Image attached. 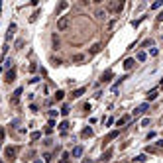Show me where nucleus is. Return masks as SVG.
Listing matches in <instances>:
<instances>
[{"label": "nucleus", "mask_w": 163, "mask_h": 163, "mask_svg": "<svg viewBox=\"0 0 163 163\" xmlns=\"http://www.w3.org/2000/svg\"><path fill=\"white\" fill-rule=\"evenodd\" d=\"M108 12L110 14H120L122 12V8H124V2H120V0H112V2H108Z\"/></svg>", "instance_id": "obj_1"}, {"label": "nucleus", "mask_w": 163, "mask_h": 163, "mask_svg": "<svg viewBox=\"0 0 163 163\" xmlns=\"http://www.w3.org/2000/svg\"><path fill=\"white\" fill-rule=\"evenodd\" d=\"M20 151V147H16V145H8L6 149H4V157L8 159V161H14L16 159V155Z\"/></svg>", "instance_id": "obj_2"}, {"label": "nucleus", "mask_w": 163, "mask_h": 163, "mask_svg": "<svg viewBox=\"0 0 163 163\" xmlns=\"http://www.w3.org/2000/svg\"><path fill=\"white\" fill-rule=\"evenodd\" d=\"M67 28H69V16H61V18L57 20V30H59V32H65Z\"/></svg>", "instance_id": "obj_3"}, {"label": "nucleus", "mask_w": 163, "mask_h": 163, "mask_svg": "<svg viewBox=\"0 0 163 163\" xmlns=\"http://www.w3.org/2000/svg\"><path fill=\"white\" fill-rule=\"evenodd\" d=\"M22 90H24L22 87H20V88H16V90H14V94H12V100H10V104H12V106H16V104L20 102V94H22Z\"/></svg>", "instance_id": "obj_4"}, {"label": "nucleus", "mask_w": 163, "mask_h": 163, "mask_svg": "<svg viewBox=\"0 0 163 163\" xmlns=\"http://www.w3.org/2000/svg\"><path fill=\"white\" fill-rule=\"evenodd\" d=\"M147 108H149V104H147V102H143V104H140L138 108L134 110V116H140V114H145V112H147Z\"/></svg>", "instance_id": "obj_5"}, {"label": "nucleus", "mask_w": 163, "mask_h": 163, "mask_svg": "<svg viewBox=\"0 0 163 163\" xmlns=\"http://www.w3.org/2000/svg\"><path fill=\"white\" fill-rule=\"evenodd\" d=\"M14 79H16V69L12 67V69H8V71H6V77H4V81H6V83H12Z\"/></svg>", "instance_id": "obj_6"}, {"label": "nucleus", "mask_w": 163, "mask_h": 163, "mask_svg": "<svg viewBox=\"0 0 163 163\" xmlns=\"http://www.w3.org/2000/svg\"><path fill=\"white\" fill-rule=\"evenodd\" d=\"M114 77V73L112 71H106V73H102V77H100V83H110V79Z\"/></svg>", "instance_id": "obj_7"}, {"label": "nucleus", "mask_w": 163, "mask_h": 163, "mask_svg": "<svg viewBox=\"0 0 163 163\" xmlns=\"http://www.w3.org/2000/svg\"><path fill=\"white\" fill-rule=\"evenodd\" d=\"M134 65H136V59H126V61H124V69H126V71H132Z\"/></svg>", "instance_id": "obj_8"}, {"label": "nucleus", "mask_w": 163, "mask_h": 163, "mask_svg": "<svg viewBox=\"0 0 163 163\" xmlns=\"http://www.w3.org/2000/svg\"><path fill=\"white\" fill-rule=\"evenodd\" d=\"M118 134H120L118 130H112V132H110V134H108V136L104 138V143H108L110 140H114V138H118Z\"/></svg>", "instance_id": "obj_9"}, {"label": "nucleus", "mask_w": 163, "mask_h": 163, "mask_svg": "<svg viewBox=\"0 0 163 163\" xmlns=\"http://www.w3.org/2000/svg\"><path fill=\"white\" fill-rule=\"evenodd\" d=\"M16 32V24H10V28H8V33H6V41H10V37L14 35Z\"/></svg>", "instance_id": "obj_10"}, {"label": "nucleus", "mask_w": 163, "mask_h": 163, "mask_svg": "<svg viewBox=\"0 0 163 163\" xmlns=\"http://www.w3.org/2000/svg\"><path fill=\"white\" fill-rule=\"evenodd\" d=\"M85 90H87L85 87H81V88H77V90H73V98H79V96H83V94H85Z\"/></svg>", "instance_id": "obj_11"}, {"label": "nucleus", "mask_w": 163, "mask_h": 163, "mask_svg": "<svg viewBox=\"0 0 163 163\" xmlns=\"http://www.w3.org/2000/svg\"><path fill=\"white\" fill-rule=\"evenodd\" d=\"M59 130H61V134H67V130H69V122H67V120H63V122L59 124Z\"/></svg>", "instance_id": "obj_12"}, {"label": "nucleus", "mask_w": 163, "mask_h": 163, "mask_svg": "<svg viewBox=\"0 0 163 163\" xmlns=\"http://www.w3.org/2000/svg\"><path fill=\"white\" fill-rule=\"evenodd\" d=\"M81 136L87 140V138H92V128H85V130L81 132Z\"/></svg>", "instance_id": "obj_13"}, {"label": "nucleus", "mask_w": 163, "mask_h": 163, "mask_svg": "<svg viewBox=\"0 0 163 163\" xmlns=\"http://www.w3.org/2000/svg\"><path fill=\"white\" fill-rule=\"evenodd\" d=\"M71 155H73V157H81V155H83V145H77Z\"/></svg>", "instance_id": "obj_14"}, {"label": "nucleus", "mask_w": 163, "mask_h": 163, "mask_svg": "<svg viewBox=\"0 0 163 163\" xmlns=\"http://www.w3.org/2000/svg\"><path fill=\"white\" fill-rule=\"evenodd\" d=\"M110 157H112V149H106V151L102 153V157H100V159H102V161H110Z\"/></svg>", "instance_id": "obj_15"}, {"label": "nucleus", "mask_w": 163, "mask_h": 163, "mask_svg": "<svg viewBox=\"0 0 163 163\" xmlns=\"http://www.w3.org/2000/svg\"><path fill=\"white\" fill-rule=\"evenodd\" d=\"M155 98H157V88H153V90L147 92V100H155Z\"/></svg>", "instance_id": "obj_16"}, {"label": "nucleus", "mask_w": 163, "mask_h": 163, "mask_svg": "<svg viewBox=\"0 0 163 163\" xmlns=\"http://www.w3.org/2000/svg\"><path fill=\"white\" fill-rule=\"evenodd\" d=\"M128 122H130V116H122L116 124H118V126H124V124H128Z\"/></svg>", "instance_id": "obj_17"}, {"label": "nucleus", "mask_w": 163, "mask_h": 163, "mask_svg": "<svg viewBox=\"0 0 163 163\" xmlns=\"http://www.w3.org/2000/svg\"><path fill=\"white\" fill-rule=\"evenodd\" d=\"M100 49H102V45H100V43H94V45H92V47H90V53L94 55V53H98Z\"/></svg>", "instance_id": "obj_18"}, {"label": "nucleus", "mask_w": 163, "mask_h": 163, "mask_svg": "<svg viewBox=\"0 0 163 163\" xmlns=\"http://www.w3.org/2000/svg\"><path fill=\"white\" fill-rule=\"evenodd\" d=\"M53 120H49V124H47V126H45V134H51V132H53Z\"/></svg>", "instance_id": "obj_19"}, {"label": "nucleus", "mask_w": 163, "mask_h": 163, "mask_svg": "<svg viewBox=\"0 0 163 163\" xmlns=\"http://www.w3.org/2000/svg\"><path fill=\"white\" fill-rule=\"evenodd\" d=\"M145 159H147V155H145V153H140V155L136 157V161H138V163H143Z\"/></svg>", "instance_id": "obj_20"}, {"label": "nucleus", "mask_w": 163, "mask_h": 163, "mask_svg": "<svg viewBox=\"0 0 163 163\" xmlns=\"http://www.w3.org/2000/svg\"><path fill=\"white\" fill-rule=\"evenodd\" d=\"M69 157H71L69 153H63V155H61V163H71V159H69Z\"/></svg>", "instance_id": "obj_21"}, {"label": "nucleus", "mask_w": 163, "mask_h": 163, "mask_svg": "<svg viewBox=\"0 0 163 163\" xmlns=\"http://www.w3.org/2000/svg\"><path fill=\"white\" fill-rule=\"evenodd\" d=\"M63 96H65L63 90H57V92H55V100H63Z\"/></svg>", "instance_id": "obj_22"}, {"label": "nucleus", "mask_w": 163, "mask_h": 163, "mask_svg": "<svg viewBox=\"0 0 163 163\" xmlns=\"http://www.w3.org/2000/svg\"><path fill=\"white\" fill-rule=\"evenodd\" d=\"M83 59H85V55H75V57H73V63H81V61H83Z\"/></svg>", "instance_id": "obj_23"}, {"label": "nucleus", "mask_w": 163, "mask_h": 163, "mask_svg": "<svg viewBox=\"0 0 163 163\" xmlns=\"http://www.w3.org/2000/svg\"><path fill=\"white\" fill-rule=\"evenodd\" d=\"M61 63H63V61H61V59H57V57H53V59H51V65H53V67H59Z\"/></svg>", "instance_id": "obj_24"}, {"label": "nucleus", "mask_w": 163, "mask_h": 163, "mask_svg": "<svg viewBox=\"0 0 163 163\" xmlns=\"http://www.w3.org/2000/svg\"><path fill=\"white\" fill-rule=\"evenodd\" d=\"M30 138H32L33 141H35V140H39V138H41V132H33V134L30 136Z\"/></svg>", "instance_id": "obj_25"}, {"label": "nucleus", "mask_w": 163, "mask_h": 163, "mask_svg": "<svg viewBox=\"0 0 163 163\" xmlns=\"http://www.w3.org/2000/svg\"><path fill=\"white\" fill-rule=\"evenodd\" d=\"M161 4H163L161 0H157V2H153V4H151V8H153V10H157V8H161Z\"/></svg>", "instance_id": "obj_26"}, {"label": "nucleus", "mask_w": 163, "mask_h": 163, "mask_svg": "<svg viewBox=\"0 0 163 163\" xmlns=\"http://www.w3.org/2000/svg\"><path fill=\"white\" fill-rule=\"evenodd\" d=\"M145 57H147V55L143 53V51H140V53H138V61H145Z\"/></svg>", "instance_id": "obj_27"}, {"label": "nucleus", "mask_w": 163, "mask_h": 163, "mask_svg": "<svg viewBox=\"0 0 163 163\" xmlns=\"http://www.w3.org/2000/svg\"><path fill=\"white\" fill-rule=\"evenodd\" d=\"M65 8H67V2H61V4H59V8H57V14H59L61 10H65Z\"/></svg>", "instance_id": "obj_28"}, {"label": "nucleus", "mask_w": 163, "mask_h": 163, "mask_svg": "<svg viewBox=\"0 0 163 163\" xmlns=\"http://www.w3.org/2000/svg\"><path fill=\"white\" fill-rule=\"evenodd\" d=\"M22 45H24V39H18L16 41V49H22Z\"/></svg>", "instance_id": "obj_29"}, {"label": "nucleus", "mask_w": 163, "mask_h": 163, "mask_svg": "<svg viewBox=\"0 0 163 163\" xmlns=\"http://www.w3.org/2000/svg\"><path fill=\"white\" fill-rule=\"evenodd\" d=\"M53 47H55V49L59 47V39H57V35H53Z\"/></svg>", "instance_id": "obj_30"}, {"label": "nucleus", "mask_w": 163, "mask_h": 163, "mask_svg": "<svg viewBox=\"0 0 163 163\" xmlns=\"http://www.w3.org/2000/svg\"><path fill=\"white\" fill-rule=\"evenodd\" d=\"M61 114L67 116V114H69V106H63V108H61Z\"/></svg>", "instance_id": "obj_31"}, {"label": "nucleus", "mask_w": 163, "mask_h": 163, "mask_svg": "<svg viewBox=\"0 0 163 163\" xmlns=\"http://www.w3.org/2000/svg\"><path fill=\"white\" fill-rule=\"evenodd\" d=\"M55 116H57V110H49V118L53 120V118H55Z\"/></svg>", "instance_id": "obj_32"}, {"label": "nucleus", "mask_w": 163, "mask_h": 163, "mask_svg": "<svg viewBox=\"0 0 163 163\" xmlns=\"http://www.w3.org/2000/svg\"><path fill=\"white\" fill-rule=\"evenodd\" d=\"M4 136H6V132H4V128H0V141L4 140Z\"/></svg>", "instance_id": "obj_33"}, {"label": "nucleus", "mask_w": 163, "mask_h": 163, "mask_svg": "<svg viewBox=\"0 0 163 163\" xmlns=\"http://www.w3.org/2000/svg\"><path fill=\"white\" fill-rule=\"evenodd\" d=\"M149 45H153L151 39H145V41H143V47H149Z\"/></svg>", "instance_id": "obj_34"}, {"label": "nucleus", "mask_w": 163, "mask_h": 163, "mask_svg": "<svg viewBox=\"0 0 163 163\" xmlns=\"http://www.w3.org/2000/svg\"><path fill=\"white\" fill-rule=\"evenodd\" d=\"M155 147H157V151H159V149H163V140L157 141V145H155Z\"/></svg>", "instance_id": "obj_35"}, {"label": "nucleus", "mask_w": 163, "mask_h": 163, "mask_svg": "<svg viewBox=\"0 0 163 163\" xmlns=\"http://www.w3.org/2000/svg\"><path fill=\"white\" fill-rule=\"evenodd\" d=\"M157 22H163V12L159 14V16H157Z\"/></svg>", "instance_id": "obj_36"}, {"label": "nucleus", "mask_w": 163, "mask_h": 163, "mask_svg": "<svg viewBox=\"0 0 163 163\" xmlns=\"http://www.w3.org/2000/svg\"><path fill=\"white\" fill-rule=\"evenodd\" d=\"M0 163H2V161H0Z\"/></svg>", "instance_id": "obj_37"}]
</instances>
